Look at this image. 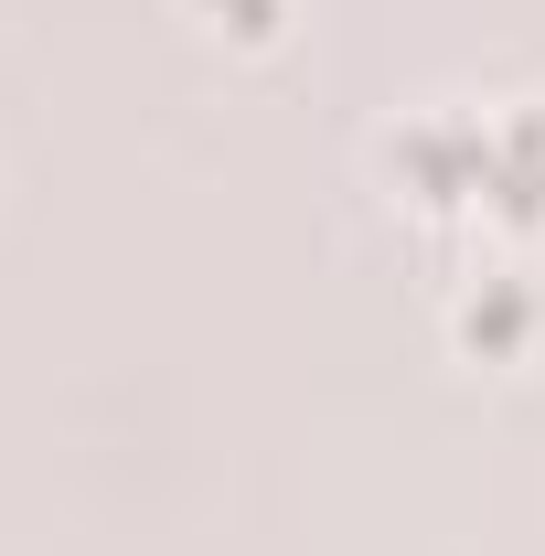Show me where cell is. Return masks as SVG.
<instances>
[{"mask_svg": "<svg viewBox=\"0 0 545 556\" xmlns=\"http://www.w3.org/2000/svg\"><path fill=\"white\" fill-rule=\"evenodd\" d=\"M524 321H535V300H524L514 278H481V300H471V311H460V343L503 353V343H514V332H524Z\"/></svg>", "mask_w": 545, "mask_h": 556, "instance_id": "obj_1", "label": "cell"}]
</instances>
